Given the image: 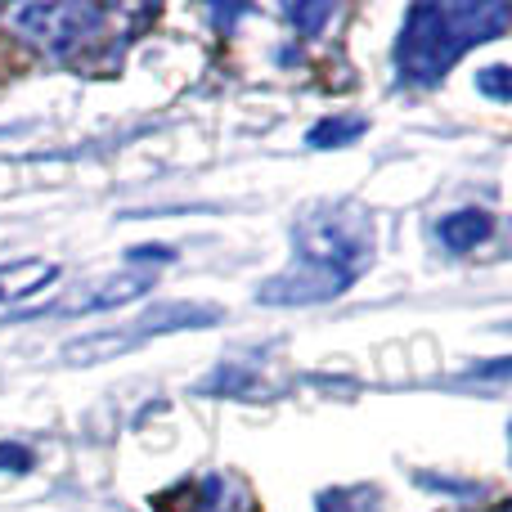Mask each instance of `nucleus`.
Listing matches in <instances>:
<instances>
[{"label":"nucleus","mask_w":512,"mask_h":512,"mask_svg":"<svg viewBox=\"0 0 512 512\" xmlns=\"http://www.w3.org/2000/svg\"><path fill=\"white\" fill-rule=\"evenodd\" d=\"M126 261L140 265V261H176V252L167 248V243H153V248H131L126 252Z\"/></svg>","instance_id":"obj_15"},{"label":"nucleus","mask_w":512,"mask_h":512,"mask_svg":"<svg viewBox=\"0 0 512 512\" xmlns=\"http://www.w3.org/2000/svg\"><path fill=\"white\" fill-rule=\"evenodd\" d=\"M167 512H256V499L234 472H203L167 499Z\"/></svg>","instance_id":"obj_5"},{"label":"nucleus","mask_w":512,"mask_h":512,"mask_svg":"<svg viewBox=\"0 0 512 512\" xmlns=\"http://www.w3.org/2000/svg\"><path fill=\"white\" fill-rule=\"evenodd\" d=\"M512 23L508 5L481 0V5H414L400 23L396 72L405 86H436L472 45L495 41Z\"/></svg>","instance_id":"obj_2"},{"label":"nucleus","mask_w":512,"mask_h":512,"mask_svg":"<svg viewBox=\"0 0 512 512\" xmlns=\"http://www.w3.org/2000/svg\"><path fill=\"white\" fill-rule=\"evenodd\" d=\"M59 279V265L41 261V256H18V261L0 265V306L5 301H23L32 292H41L45 283Z\"/></svg>","instance_id":"obj_8"},{"label":"nucleus","mask_w":512,"mask_h":512,"mask_svg":"<svg viewBox=\"0 0 512 512\" xmlns=\"http://www.w3.org/2000/svg\"><path fill=\"white\" fill-rule=\"evenodd\" d=\"M198 391H203V396L225 391V396H239V400H261L265 396V382H261V373L243 369V364H221V369H216Z\"/></svg>","instance_id":"obj_9"},{"label":"nucleus","mask_w":512,"mask_h":512,"mask_svg":"<svg viewBox=\"0 0 512 512\" xmlns=\"http://www.w3.org/2000/svg\"><path fill=\"white\" fill-rule=\"evenodd\" d=\"M373 261V221L355 203L310 207L292 225V261L256 288L261 306H315L351 288Z\"/></svg>","instance_id":"obj_1"},{"label":"nucleus","mask_w":512,"mask_h":512,"mask_svg":"<svg viewBox=\"0 0 512 512\" xmlns=\"http://www.w3.org/2000/svg\"><path fill=\"white\" fill-rule=\"evenodd\" d=\"M283 14H288L292 23H297L306 36H315L319 27H324L328 18H333V5H288V9H283Z\"/></svg>","instance_id":"obj_14"},{"label":"nucleus","mask_w":512,"mask_h":512,"mask_svg":"<svg viewBox=\"0 0 512 512\" xmlns=\"http://www.w3.org/2000/svg\"><path fill=\"white\" fill-rule=\"evenodd\" d=\"M135 9H104V5H9L5 23L27 45L45 50L54 63L77 72H104L122 63V45L131 32H122V18Z\"/></svg>","instance_id":"obj_3"},{"label":"nucleus","mask_w":512,"mask_h":512,"mask_svg":"<svg viewBox=\"0 0 512 512\" xmlns=\"http://www.w3.org/2000/svg\"><path fill=\"white\" fill-rule=\"evenodd\" d=\"M319 512H382L378 486H342L319 495Z\"/></svg>","instance_id":"obj_11"},{"label":"nucleus","mask_w":512,"mask_h":512,"mask_svg":"<svg viewBox=\"0 0 512 512\" xmlns=\"http://www.w3.org/2000/svg\"><path fill=\"white\" fill-rule=\"evenodd\" d=\"M153 288V274L135 270V274H113L104 283H90L86 292H77L72 301H59V306L41 310V315H95V310H113V306H126V301L144 297Z\"/></svg>","instance_id":"obj_6"},{"label":"nucleus","mask_w":512,"mask_h":512,"mask_svg":"<svg viewBox=\"0 0 512 512\" xmlns=\"http://www.w3.org/2000/svg\"><path fill=\"white\" fill-rule=\"evenodd\" d=\"M477 90H481V95H490L495 104H508V99H512V72L504 68V63L477 72Z\"/></svg>","instance_id":"obj_12"},{"label":"nucleus","mask_w":512,"mask_h":512,"mask_svg":"<svg viewBox=\"0 0 512 512\" xmlns=\"http://www.w3.org/2000/svg\"><path fill=\"white\" fill-rule=\"evenodd\" d=\"M36 468V454L27 450L23 441H0V472H14V477H27Z\"/></svg>","instance_id":"obj_13"},{"label":"nucleus","mask_w":512,"mask_h":512,"mask_svg":"<svg viewBox=\"0 0 512 512\" xmlns=\"http://www.w3.org/2000/svg\"><path fill=\"white\" fill-rule=\"evenodd\" d=\"M221 319H225L221 306H203V301H162V306L144 310V315H135L131 324H122V328H108V333H90V337L68 342L63 346V360L68 364H99V360H113V355L149 342V337L180 333V328H212V324H221Z\"/></svg>","instance_id":"obj_4"},{"label":"nucleus","mask_w":512,"mask_h":512,"mask_svg":"<svg viewBox=\"0 0 512 512\" xmlns=\"http://www.w3.org/2000/svg\"><path fill=\"white\" fill-rule=\"evenodd\" d=\"M364 117H324L319 126H310V135H306V144L310 149H346L351 140H360L364 135Z\"/></svg>","instance_id":"obj_10"},{"label":"nucleus","mask_w":512,"mask_h":512,"mask_svg":"<svg viewBox=\"0 0 512 512\" xmlns=\"http://www.w3.org/2000/svg\"><path fill=\"white\" fill-rule=\"evenodd\" d=\"M490 230H495V216L486 207H463V212H450L436 221V243L450 256H463L477 248V243H486Z\"/></svg>","instance_id":"obj_7"},{"label":"nucleus","mask_w":512,"mask_h":512,"mask_svg":"<svg viewBox=\"0 0 512 512\" xmlns=\"http://www.w3.org/2000/svg\"><path fill=\"white\" fill-rule=\"evenodd\" d=\"M495 512H508V504H499V508H495Z\"/></svg>","instance_id":"obj_16"}]
</instances>
